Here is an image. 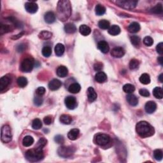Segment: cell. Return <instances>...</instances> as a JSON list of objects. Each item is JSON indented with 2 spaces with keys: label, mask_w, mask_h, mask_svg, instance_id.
Returning a JSON list of instances; mask_svg holds the SVG:
<instances>
[{
  "label": "cell",
  "mask_w": 163,
  "mask_h": 163,
  "mask_svg": "<svg viewBox=\"0 0 163 163\" xmlns=\"http://www.w3.org/2000/svg\"><path fill=\"white\" fill-rule=\"evenodd\" d=\"M139 64H140L139 61H138L137 59H131L130 63V68L132 70H136L138 68V66H139Z\"/></svg>",
  "instance_id": "obj_44"
},
{
  "label": "cell",
  "mask_w": 163,
  "mask_h": 163,
  "mask_svg": "<svg viewBox=\"0 0 163 163\" xmlns=\"http://www.w3.org/2000/svg\"><path fill=\"white\" fill-rule=\"evenodd\" d=\"M75 152V149L72 147H61L57 150V153L61 157L66 158L72 156Z\"/></svg>",
  "instance_id": "obj_6"
},
{
  "label": "cell",
  "mask_w": 163,
  "mask_h": 163,
  "mask_svg": "<svg viewBox=\"0 0 163 163\" xmlns=\"http://www.w3.org/2000/svg\"><path fill=\"white\" fill-rule=\"evenodd\" d=\"M139 93L141 96L143 97H149L150 96V93L148 90H147L145 89H141L139 91Z\"/></svg>",
  "instance_id": "obj_50"
},
{
  "label": "cell",
  "mask_w": 163,
  "mask_h": 163,
  "mask_svg": "<svg viewBox=\"0 0 163 163\" xmlns=\"http://www.w3.org/2000/svg\"><path fill=\"white\" fill-rule=\"evenodd\" d=\"M125 50L124 49L121 47H117L113 48L111 51V55L115 58H121L124 56Z\"/></svg>",
  "instance_id": "obj_11"
},
{
  "label": "cell",
  "mask_w": 163,
  "mask_h": 163,
  "mask_svg": "<svg viewBox=\"0 0 163 163\" xmlns=\"http://www.w3.org/2000/svg\"><path fill=\"white\" fill-rule=\"evenodd\" d=\"M143 42V44L146 46H148V47H150V46H152L153 44V39L150 37V36H146V37H145Z\"/></svg>",
  "instance_id": "obj_45"
},
{
  "label": "cell",
  "mask_w": 163,
  "mask_h": 163,
  "mask_svg": "<svg viewBox=\"0 0 163 163\" xmlns=\"http://www.w3.org/2000/svg\"><path fill=\"white\" fill-rule=\"evenodd\" d=\"M128 29L129 31L131 33H138L140 30V26L138 23L134 22L131 23L130 26H128Z\"/></svg>",
  "instance_id": "obj_23"
},
{
  "label": "cell",
  "mask_w": 163,
  "mask_h": 163,
  "mask_svg": "<svg viewBox=\"0 0 163 163\" xmlns=\"http://www.w3.org/2000/svg\"><path fill=\"white\" fill-rule=\"evenodd\" d=\"M95 12L97 15H103L106 12V8L102 5L98 4L95 8Z\"/></svg>",
  "instance_id": "obj_30"
},
{
  "label": "cell",
  "mask_w": 163,
  "mask_h": 163,
  "mask_svg": "<svg viewBox=\"0 0 163 163\" xmlns=\"http://www.w3.org/2000/svg\"><path fill=\"white\" fill-rule=\"evenodd\" d=\"M87 98L88 100L90 101V102H93L95 100L97 99L98 95L97 93H96V91L94 89V88L93 87H89L87 89Z\"/></svg>",
  "instance_id": "obj_16"
},
{
  "label": "cell",
  "mask_w": 163,
  "mask_h": 163,
  "mask_svg": "<svg viewBox=\"0 0 163 163\" xmlns=\"http://www.w3.org/2000/svg\"><path fill=\"white\" fill-rule=\"evenodd\" d=\"M17 84L20 87H25L27 84V80L26 77H24V76H20V77L18 78L17 80Z\"/></svg>",
  "instance_id": "obj_39"
},
{
  "label": "cell",
  "mask_w": 163,
  "mask_h": 163,
  "mask_svg": "<svg viewBox=\"0 0 163 163\" xmlns=\"http://www.w3.org/2000/svg\"><path fill=\"white\" fill-rule=\"evenodd\" d=\"M153 157L157 161H161L162 159V151L160 149H157L155 150L154 152H153Z\"/></svg>",
  "instance_id": "obj_43"
},
{
  "label": "cell",
  "mask_w": 163,
  "mask_h": 163,
  "mask_svg": "<svg viewBox=\"0 0 163 163\" xmlns=\"http://www.w3.org/2000/svg\"><path fill=\"white\" fill-rule=\"evenodd\" d=\"M95 80L98 83H104L107 80V76L104 72H99L95 75Z\"/></svg>",
  "instance_id": "obj_21"
},
{
  "label": "cell",
  "mask_w": 163,
  "mask_h": 163,
  "mask_svg": "<svg viewBox=\"0 0 163 163\" xmlns=\"http://www.w3.org/2000/svg\"><path fill=\"white\" fill-rule=\"evenodd\" d=\"M44 122L45 123V124L46 125H50L52 124V117L48 115L45 117L44 119Z\"/></svg>",
  "instance_id": "obj_53"
},
{
  "label": "cell",
  "mask_w": 163,
  "mask_h": 163,
  "mask_svg": "<svg viewBox=\"0 0 163 163\" xmlns=\"http://www.w3.org/2000/svg\"><path fill=\"white\" fill-rule=\"evenodd\" d=\"M158 61H159V63H160V64H161V66L163 65V57L162 56L159 57L158 58Z\"/></svg>",
  "instance_id": "obj_55"
},
{
  "label": "cell",
  "mask_w": 163,
  "mask_h": 163,
  "mask_svg": "<svg viewBox=\"0 0 163 163\" xmlns=\"http://www.w3.org/2000/svg\"><path fill=\"white\" fill-rule=\"evenodd\" d=\"M156 50L158 52V53L160 55H162L163 54V44L162 42L159 43V44L157 45L156 47Z\"/></svg>",
  "instance_id": "obj_52"
},
{
  "label": "cell",
  "mask_w": 163,
  "mask_h": 163,
  "mask_svg": "<svg viewBox=\"0 0 163 163\" xmlns=\"http://www.w3.org/2000/svg\"><path fill=\"white\" fill-rule=\"evenodd\" d=\"M46 92V89L44 87H40L37 88V89L36 90V93L38 96H42L43 95H44Z\"/></svg>",
  "instance_id": "obj_49"
},
{
  "label": "cell",
  "mask_w": 163,
  "mask_h": 163,
  "mask_svg": "<svg viewBox=\"0 0 163 163\" xmlns=\"http://www.w3.org/2000/svg\"><path fill=\"white\" fill-rule=\"evenodd\" d=\"M157 108V104L156 103L153 101H148L146 104L145 106V111L147 113H149V114H151L153 113L155 111V110Z\"/></svg>",
  "instance_id": "obj_13"
},
{
  "label": "cell",
  "mask_w": 163,
  "mask_h": 163,
  "mask_svg": "<svg viewBox=\"0 0 163 163\" xmlns=\"http://www.w3.org/2000/svg\"><path fill=\"white\" fill-rule=\"evenodd\" d=\"M137 133L141 138L151 136L154 134V129L149 123L146 121H140L136 125Z\"/></svg>",
  "instance_id": "obj_2"
},
{
  "label": "cell",
  "mask_w": 163,
  "mask_h": 163,
  "mask_svg": "<svg viewBox=\"0 0 163 163\" xmlns=\"http://www.w3.org/2000/svg\"><path fill=\"white\" fill-rule=\"evenodd\" d=\"M98 26L101 29H108L110 27V23L107 20H101L98 23Z\"/></svg>",
  "instance_id": "obj_38"
},
{
  "label": "cell",
  "mask_w": 163,
  "mask_h": 163,
  "mask_svg": "<svg viewBox=\"0 0 163 163\" xmlns=\"http://www.w3.org/2000/svg\"><path fill=\"white\" fill-rule=\"evenodd\" d=\"M42 127V122L40 119H35L32 122V128L35 130H40Z\"/></svg>",
  "instance_id": "obj_37"
},
{
  "label": "cell",
  "mask_w": 163,
  "mask_h": 163,
  "mask_svg": "<svg viewBox=\"0 0 163 163\" xmlns=\"http://www.w3.org/2000/svg\"><path fill=\"white\" fill-rule=\"evenodd\" d=\"M42 54L45 57H48L52 54V48L48 46H45L42 48Z\"/></svg>",
  "instance_id": "obj_41"
},
{
  "label": "cell",
  "mask_w": 163,
  "mask_h": 163,
  "mask_svg": "<svg viewBox=\"0 0 163 163\" xmlns=\"http://www.w3.org/2000/svg\"><path fill=\"white\" fill-rule=\"evenodd\" d=\"M110 141V137L106 134H99L96 137V143L100 146H104Z\"/></svg>",
  "instance_id": "obj_7"
},
{
  "label": "cell",
  "mask_w": 163,
  "mask_h": 163,
  "mask_svg": "<svg viewBox=\"0 0 163 163\" xmlns=\"http://www.w3.org/2000/svg\"><path fill=\"white\" fill-rule=\"evenodd\" d=\"M1 139L3 142L5 143H9L12 141V130L8 125H5L1 128Z\"/></svg>",
  "instance_id": "obj_4"
},
{
  "label": "cell",
  "mask_w": 163,
  "mask_h": 163,
  "mask_svg": "<svg viewBox=\"0 0 163 163\" xmlns=\"http://www.w3.org/2000/svg\"><path fill=\"white\" fill-rule=\"evenodd\" d=\"M54 50L56 56L60 57L63 55L64 50H65V48H64V46L63 44H57L55 47Z\"/></svg>",
  "instance_id": "obj_27"
},
{
  "label": "cell",
  "mask_w": 163,
  "mask_h": 163,
  "mask_svg": "<svg viewBox=\"0 0 163 163\" xmlns=\"http://www.w3.org/2000/svg\"><path fill=\"white\" fill-rule=\"evenodd\" d=\"M45 21L48 24H52L56 20V15L52 12H48L45 14Z\"/></svg>",
  "instance_id": "obj_18"
},
{
  "label": "cell",
  "mask_w": 163,
  "mask_h": 163,
  "mask_svg": "<svg viewBox=\"0 0 163 163\" xmlns=\"http://www.w3.org/2000/svg\"><path fill=\"white\" fill-rule=\"evenodd\" d=\"M47 139H45V138H41L37 142V143H36L35 148L43 150V149L44 148L45 146L47 145Z\"/></svg>",
  "instance_id": "obj_33"
},
{
  "label": "cell",
  "mask_w": 163,
  "mask_h": 163,
  "mask_svg": "<svg viewBox=\"0 0 163 163\" xmlns=\"http://www.w3.org/2000/svg\"><path fill=\"white\" fill-rule=\"evenodd\" d=\"M34 143V139L32 136H26L23 138V145L26 147H30Z\"/></svg>",
  "instance_id": "obj_29"
},
{
  "label": "cell",
  "mask_w": 163,
  "mask_h": 163,
  "mask_svg": "<svg viewBox=\"0 0 163 163\" xmlns=\"http://www.w3.org/2000/svg\"><path fill=\"white\" fill-rule=\"evenodd\" d=\"M81 90V86L78 83H73L71 84L68 88V91L71 93L76 94L78 93Z\"/></svg>",
  "instance_id": "obj_22"
},
{
  "label": "cell",
  "mask_w": 163,
  "mask_h": 163,
  "mask_svg": "<svg viewBox=\"0 0 163 163\" xmlns=\"http://www.w3.org/2000/svg\"><path fill=\"white\" fill-rule=\"evenodd\" d=\"M79 134L80 131L78 129H73V130H70L69 133H68V138L70 140H75L78 138Z\"/></svg>",
  "instance_id": "obj_19"
},
{
  "label": "cell",
  "mask_w": 163,
  "mask_h": 163,
  "mask_svg": "<svg viewBox=\"0 0 163 163\" xmlns=\"http://www.w3.org/2000/svg\"><path fill=\"white\" fill-rule=\"evenodd\" d=\"M117 3L119 5V7L125 9H133L136 7L138 3L137 1L134 0H125V1H118Z\"/></svg>",
  "instance_id": "obj_8"
},
{
  "label": "cell",
  "mask_w": 163,
  "mask_h": 163,
  "mask_svg": "<svg viewBox=\"0 0 163 163\" xmlns=\"http://www.w3.org/2000/svg\"><path fill=\"white\" fill-rule=\"evenodd\" d=\"M60 122L63 124L68 125L70 124L72 122V117L69 115L64 114L60 117Z\"/></svg>",
  "instance_id": "obj_28"
},
{
  "label": "cell",
  "mask_w": 163,
  "mask_h": 163,
  "mask_svg": "<svg viewBox=\"0 0 163 163\" xmlns=\"http://www.w3.org/2000/svg\"><path fill=\"white\" fill-rule=\"evenodd\" d=\"M34 65H35V62H34L33 59L26 58V59H24L21 63L20 70L23 72H31L33 69Z\"/></svg>",
  "instance_id": "obj_5"
},
{
  "label": "cell",
  "mask_w": 163,
  "mask_h": 163,
  "mask_svg": "<svg viewBox=\"0 0 163 163\" xmlns=\"http://www.w3.org/2000/svg\"><path fill=\"white\" fill-rule=\"evenodd\" d=\"M25 8L26 10L29 12L30 14H35L38 11V5L36 3L31 1V2H27L25 4Z\"/></svg>",
  "instance_id": "obj_10"
},
{
  "label": "cell",
  "mask_w": 163,
  "mask_h": 163,
  "mask_svg": "<svg viewBox=\"0 0 163 163\" xmlns=\"http://www.w3.org/2000/svg\"><path fill=\"white\" fill-rule=\"evenodd\" d=\"M43 101H44V100H43V98H42V96H38V95L37 96L34 98V104L37 106H41L43 104Z\"/></svg>",
  "instance_id": "obj_46"
},
{
  "label": "cell",
  "mask_w": 163,
  "mask_h": 163,
  "mask_svg": "<svg viewBox=\"0 0 163 163\" xmlns=\"http://www.w3.org/2000/svg\"><path fill=\"white\" fill-rule=\"evenodd\" d=\"M64 103L68 108L70 110H73L77 106V102L75 97L72 96H68L65 98Z\"/></svg>",
  "instance_id": "obj_9"
},
{
  "label": "cell",
  "mask_w": 163,
  "mask_h": 163,
  "mask_svg": "<svg viewBox=\"0 0 163 163\" xmlns=\"http://www.w3.org/2000/svg\"><path fill=\"white\" fill-rule=\"evenodd\" d=\"M79 31L83 36H88L91 33V29L88 26L83 24L79 27Z\"/></svg>",
  "instance_id": "obj_24"
},
{
  "label": "cell",
  "mask_w": 163,
  "mask_h": 163,
  "mask_svg": "<svg viewBox=\"0 0 163 163\" xmlns=\"http://www.w3.org/2000/svg\"><path fill=\"white\" fill-rule=\"evenodd\" d=\"M153 94L154 97L158 99H162V89L161 87H157L153 89Z\"/></svg>",
  "instance_id": "obj_35"
},
{
  "label": "cell",
  "mask_w": 163,
  "mask_h": 163,
  "mask_svg": "<svg viewBox=\"0 0 163 163\" xmlns=\"http://www.w3.org/2000/svg\"><path fill=\"white\" fill-rule=\"evenodd\" d=\"M54 140L56 141V143L61 144V143H63L64 142V137L63 136H61V135H57L54 138Z\"/></svg>",
  "instance_id": "obj_51"
},
{
  "label": "cell",
  "mask_w": 163,
  "mask_h": 163,
  "mask_svg": "<svg viewBox=\"0 0 163 163\" xmlns=\"http://www.w3.org/2000/svg\"><path fill=\"white\" fill-rule=\"evenodd\" d=\"M8 19L10 21L11 23H12L14 24V25L16 27H21V23L19 22V20H17L14 17H9L8 18Z\"/></svg>",
  "instance_id": "obj_47"
},
{
  "label": "cell",
  "mask_w": 163,
  "mask_h": 163,
  "mask_svg": "<svg viewBox=\"0 0 163 163\" xmlns=\"http://www.w3.org/2000/svg\"><path fill=\"white\" fill-rule=\"evenodd\" d=\"M151 12L155 14H161L162 13V4L156 5L154 7L151 9Z\"/></svg>",
  "instance_id": "obj_42"
},
{
  "label": "cell",
  "mask_w": 163,
  "mask_h": 163,
  "mask_svg": "<svg viewBox=\"0 0 163 163\" xmlns=\"http://www.w3.org/2000/svg\"><path fill=\"white\" fill-rule=\"evenodd\" d=\"M62 85V83L57 79H53L48 84V88L50 90L54 91L58 90Z\"/></svg>",
  "instance_id": "obj_14"
},
{
  "label": "cell",
  "mask_w": 163,
  "mask_h": 163,
  "mask_svg": "<svg viewBox=\"0 0 163 163\" xmlns=\"http://www.w3.org/2000/svg\"><path fill=\"white\" fill-rule=\"evenodd\" d=\"M98 48L103 54H106L109 52L110 47L106 41H100L98 44Z\"/></svg>",
  "instance_id": "obj_15"
},
{
  "label": "cell",
  "mask_w": 163,
  "mask_h": 163,
  "mask_svg": "<svg viewBox=\"0 0 163 163\" xmlns=\"http://www.w3.org/2000/svg\"><path fill=\"white\" fill-rule=\"evenodd\" d=\"M11 82V78L8 76H2L0 79V91L1 92L3 91L5 88H7L10 85Z\"/></svg>",
  "instance_id": "obj_12"
},
{
  "label": "cell",
  "mask_w": 163,
  "mask_h": 163,
  "mask_svg": "<svg viewBox=\"0 0 163 163\" xmlns=\"http://www.w3.org/2000/svg\"><path fill=\"white\" fill-rule=\"evenodd\" d=\"M64 31L66 33L73 34L76 32V27L75 24L72 23H68L64 26Z\"/></svg>",
  "instance_id": "obj_26"
},
{
  "label": "cell",
  "mask_w": 163,
  "mask_h": 163,
  "mask_svg": "<svg viewBox=\"0 0 163 163\" xmlns=\"http://www.w3.org/2000/svg\"><path fill=\"white\" fill-rule=\"evenodd\" d=\"M52 36V33L49 31H43L40 33L38 35L40 38L42 40H44L51 38Z\"/></svg>",
  "instance_id": "obj_32"
},
{
  "label": "cell",
  "mask_w": 163,
  "mask_h": 163,
  "mask_svg": "<svg viewBox=\"0 0 163 163\" xmlns=\"http://www.w3.org/2000/svg\"><path fill=\"white\" fill-rule=\"evenodd\" d=\"M162 76H163V74H161L159 76V80L161 82H162V77H163Z\"/></svg>",
  "instance_id": "obj_56"
},
{
  "label": "cell",
  "mask_w": 163,
  "mask_h": 163,
  "mask_svg": "<svg viewBox=\"0 0 163 163\" xmlns=\"http://www.w3.org/2000/svg\"><path fill=\"white\" fill-rule=\"evenodd\" d=\"M26 158L30 162H38L44 157V152L42 149H33L28 150L26 152Z\"/></svg>",
  "instance_id": "obj_3"
},
{
  "label": "cell",
  "mask_w": 163,
  "mask_h": 163,
  "mask_svg": "<svg viewBox=\"0 0 163 163\" xmlns=\"http://www.w3.org/2000/svg\"><path fill=\"white\" fill-rule=\"evenodd\" d=\"M56 73L58 76L61 78H64L68 74V70L66 66H60L57 68Z\"/></svg>",
  "instance_id": "obj_17"
},
{
  "label": "cell",
  "mask_w": 163,
  "mask_h": 163,
  "mask_svg": "<svg viewBox=\"0 0 163 163\" xmlns=\"http://www.w3.org/2000/svg\"><path fill=\"white\" fill-rule=\"evenodd\" d=\"M140 81L141 84L144 85H147L150 84V78L149 75L147 74V73H143L140 77Z\"/></svg>",
  "instance_id": "obj_31"
},
{
  "label": "cell",
  "mask_w": 163,
  "mask_h": 163,
  "mask_svg": "<svg viewBox=\"0 0 163 163\" xmlns=\"http://www.w3.org/2000/svg\"><path fill=\"white\" fill-rule=\"evenodd\" d=\"M126 99H127V101L129 103V104H131V106H136L138 104V98L133 94H128L127 96V98H126Z\"/></svg>",
  "instance_id": "obj_20"
},
{
  "label": "cell",
  "mask_w": 163,
  "mask_h": 163,
  "mask_svg": "<svg viewBox=\"0 0 163 163\" xmlns=\"http://www.w3.org/2000/svg\"><path fill=\"white\" fill-rule=\"evenodd\" d=\"M13 29L12 28V27L7 24H1V27H0V34L3 35V34L7 33L10 31H12V30Z\"/></svg>",
  "instance_id": "obj_36"
},
{
  "label": "cell",
  "mask_w": 163,
  "mask_h": 163,
  "mask_svg": "<svg viewBox=\"0 0 163 163\" xmlns=\"http://www.w3.org/2000/svg\"><path fill=\"white\" fill-rule=\"evenodd\" d=\"M121 33V28L117 25H112L110 26L108 29V33L110 35L117 36Z\"/></svg>",
  "instance_id": "obj_25"
},
{
  "label": "cell",
  "mask_w": 163,
  "mask_h": 163,
  "mask_svg": "<svg viewBox=\"0 0 163 163\" xmlns=\"http://www.w3.org/2000/svg\"><path fill=\"white\" fill-rule=\"evenodd\" d=\"M57 16L61 21H65L68 19L72 14V7L70 2L68 0L59 1L57 7Z\"/></svg>",
  "instance_id": "obj_1"
},
{
  "label": "cell",
  "mask_w": 163,
  "mask_h": 163,
  "mask_svg": "<svg viewBox=\"0 0 163 163\" xmlns=\"http://www.w3.org/2000/svg\"><path fill=\"white\" fill-rule=\"evenodd\" d=\"M103 68V64L100 62H98L94 64V69L96 72H101Z\"/></svg>",
  "instance_id": "obj_48"
},
{
  "label": "cell",
  "mask_w": 163,
  "mask_h": 163,
  "mask_svg": "<svg viewBox=\"0 0 163 163\" xmlns=\"http://www.w3.org/2000/svg\"><path fill=\"white\" fill-rule=\"evenodd\" d=\"M123 91H124L125 93L132 94L135 91V87L133 85L127 84L124 85V87H123Z\"/></svg>",
  "instance_id": "obj_34"
},
{
  "label": "cell",
  "mask_w": 163,
  "mask_h": 163,
  "mask_svg": "<svg viewBox=\"0 0 163 163\" xmlns=\"http://www.w3.org/2000/svg\"><path fill=\"white\" fill-rule=\"evenodd\" d=\"M130 40H131V44H133L134 46V47H138L140 46L141 40H140L139 36H136V35L132 36L130 38Z\"/></svg>",
  "instance_id": "obj_40"
},
{
  "label": "cell",
  "mask_w": 163,
  "mask_h": 163,
  "mask_svg": "<svg viewBox=\"0 0 163 163\" xmlns=\"http://www.w3.org/2000/svg\"><path fill=\"white\" fill-rule=\"evenodd\" d=\"M25 48H26L25 45L20 44V45H19V46H18V47H17V51L19 52H24V50H25Z\"/></svg>",
  "instance_id": "obj_54"
}]
</instances>
